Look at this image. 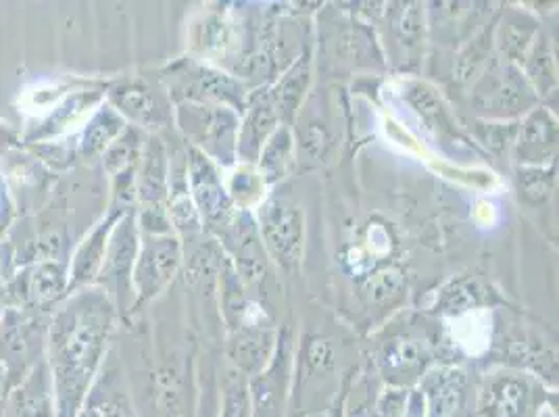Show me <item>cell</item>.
Instances as JSON below:
<instances>
[{
  "label": "cell",
  "mask_w": 559,
  "mask_h": 417,
  "mask_svg": "<svg viewBox=\"0 0 559 417\" xmlns=\"http://www.w3.org/2000/svg\"><path fill=\"white\" fill-rule=\"evenodd\" d=\"M7 305L52 313L70 297V265L59 259H40L4 286Z\"/></svg>",
  "instance_id": "3"
},
{
  "label": "cell",
  "mask_w": 559,
  "mask_h": 417,
  "mask_svg": "<svg viewBox=\"0 0 559 417\" xmlns=\"http://www.w3.org/2000/svg\"><path fill=\"white\" fill-rule=\"evenodd\" d=\"M116 322L105 288L71 293L48 322L47 364L55 382L57 417H75L93 389Z\"/></svg>",
  "instance_id": "1"
},
{
  "label": "cell",
  "mask_w": 559,
  "mask_h": 417,
  "mask_svg": "<svg viewBox=\"0 0 559 417\" xmlns=\"http://www.w3.org/2000/svg\"><path fill=\"white\" fill-rule=\"evenodd\" d=\"M558 128L547 111H535L522 123L515 144L518 159L522 163H533L538 167L543 162H549L556 153Z\"/></svg>",
  "instance_id": "16"
},
{
  "label": "cell",
  "mask_w": 559,
  "mask_h": 417,
  "mask_svg": "<svg viewBox=\"0 0 559 417\" xmlns=\"http://www.w3.org/2000/svg\"><path fill=\"white\" fill-rule=\"evenodd\" d=\"M309 80V68L307 61L297 63L293 70L288 71L278 82V86L270 94V103L276 111V116H293L297 105L304 98L305 88Z\"/></svg>",
  "instance_id": "23"
},
{
  "label": "cell",
  "mask_w": 559,
  "mask_h": 417,
  "mask_svg": "<svg viewBox=\"0 0 559 417\" xmlns=\"http://www.w3.org/2000/svg\"><path fill=\"white\" fill-rule=\"evenodd\" d=\"M403 286V274L399 270H382L373 274L372 278L366 284V295L372 302H382L391 297H395L399 288Z\"/></svg>",
  "instance_id": "29"
},
{
  "label": "cell",
  "mask_w": 559,
  "mask_h": 417,
  "mask_svg": "<svg viewBox=\"0 0 559 417\" xmlns=\"http://www.w3.org/2000/svg\"><path fill=\"white\" fill-rule=\"evenodd\" d=\"M2 309H4V305L0 301V320H2Z\"/></svg>",
  "instance_id": "37"
},
{
  "label": "cell",
  "mask_w": 559,
  "mask_h": 417,
  "mask_svg": "<svg viewBox=\"0 0 559 417\" xmlns=\"http://www.w3.org/2000/svg\"><path fill=\"white\" fill-rule=\"evenodd\" d=\"M538 407L540 391L522 373H492L478 398V414L483 417H538Z\"/></svg>",
  "instance_id": "6"
},
{
  "label": "cell",
  "mask_w": 559,
  "mask_h": 417,
  "mask_svg": "<svg viewBox=\"0 0 559 417\" xmlns=\"http://www.w3.org/2000/svg\"><path fill=\"white\" fill-rule=\"evenodd\" d=\"M50 313L4 307L0 320V364L7 370V389L11 391L27 371L47 359V336Z\"/></svg>",
  "instance_id": "2"
},
{
  "label": "cell",
  "mask_w": 559,
  "mask_h": 417,
  "mask_svg": "<svg viewBox=\"0 0 559 417\" xmlns=\"http://www.w3.org/2000/svg\"><path fill=\"white\" fill-rule=\"evenodd\" d=\"M182 263V245L174 234H140L139 255L132 270L136 299L132 309L153 301L174 279Z\"/></svg>",
  "instance_id": "4"
},
{
  "label": "cell",
  "mask_w": 559,
  "mask_h": 417,
  "mask_svg": "<svg viewBox=\"0 0 559 417\" xmlns=\"http://www.w3.org/2000/svg\"><path fill=\"white\" fill-rule=\"evenodd\" d=\"M421 394L428 417H472L467 409L466 373L457 368H441L426 373Z\"/></svg>",
  "instance_id": "13"
},
{
  "label": "cell",
  "mask_w": 559,
  "mask_h": 417,
  "mask_svg": "<svg viewBox=\"0 0 559 417\" xmlns=\"http://www.w3.org/2000/svg\"><path fill=\"white\" fill-rule=\"evenodd\" d=\"M474 302H476V297H474V293H469V288H466L464 284H453L451 288L444 290L441 305H443V311L462 313V311L469 309Z\"/></svg>",
  "instance_id": "31"
},
{
  "label": "cell",
  "mask_w": 559,
  "mask_h": 417,
  "mask_svg": "<svg viewBox=\"0 0 559 417\" xmlns=\"http://www.w3.org/2000/svg\"><path fill=\"white\" fill-rule=\"evenodd\" d=\"M0 417H57L55 382L47 359L27 371L24 380L7 393Z\"/></svg>",
  "instance_id": "8"
},
{
  "label": "cell",
  "mask_w": 559,
  "mask_h": 417,
  "mask_svg": "<svg viewBox=\"0 0 559 417\" xmlns=\"http://www.w3.org/2000/svg\"><path fill=\"white\" fill-rule=\"evenodd\" d=\"M13 249L0 242V290H4V286L13 278Z\"/></svg>",
  "instance_id": "33"
},
{
  "label": "cell",
  "mask_w": 559,
  "mask_h": 417,
  "mask_svg": "<svg viewBox=\"0 0 559 417\" xmlns=\"http://www.w3.org/2000/svg\"><path fill=\"white\" fill-rule=\"evenodd\" d=\"M190 182L194 201L211 228L226 226L233 215V201L219 182L213 165L201 151H190Z\"/></svg>",
  "instance_id": "14"
},
{
  "label": "cell",
  "mask_w": 559,
  "mask_h": 417,
  "mask_svg": "<svg viewBox=\"0 0 559 417\" xmlns=\"http://www.w3.org/2000/svg\"><path fill=\"white\" fill-rule=\"evenodd\" d=\"M276 121H278V116H276L272 103L270 100L259 103L251 109V114L245 121L240 140L236 142V153L245 162H255L263 144L276 132Z\"/></svg>",
  "instance_id": "18"
},
{
  "label": "cell",
  "mask_w": 559,
  "mask_h": 417,
  "mask_svg": "<svg viewBox=\"0 0 559 417\" xmlns=\"http://www.w3.org/2000/svg\"><path fill=\"white\" fill-rule=\"evenodd\" d=\"M180 121L197 144L205 148L213 157H222L224 162H233L236 151V132L238 121L226 107H205V105H182Z\"/></svg>",
  "instance_id": "7"
},
{
  "label": "cell",
  "mask_w": 559,
  "mask_h": 417,
  "mask_svg": "<svg viewBox=\"0 0 559 417\" xmlns=\"http://www.w3.org/2000/svg\"><path fill=\"white\" fill-rule=\"evenodd\" d=\"M128 128L123 117L117 114L111 105H103L96 109V114L91 117V121L84 128V134L80 140V155L86 162L100 159L103 153L116 142L121 132Z\"/></svg>",
  "instance_id": "17"
},
{
  "label": "cell",
  "mask_w": 559,
  "mask_h": 417,
  "mask_svg": "<svg viewBox=\"0 0 559 417\" xmlns=\"http://www.w3.org/2000/svg\"><path fill=\"white\" fill-rule=\"evenodd\" d=\"M142 134H140L136 128H126L121 132V136L103 153V165H105V171L116 178L123 171H130V169H136L139 165L140 153H142Z\"/></svg>",
  "instance_id": "22"
},
{
  "label": "cell",
  "mask_w": 559,
  "mask_h": 417,
  "mask_svg": "<svg viewBox=\"0 0 559 417\" xmlns=\"http://www.w3.org/2000/svg\"><path fill=\"white\" fill-rule=\"evenodd\" d=\"M272 334L263 330H242L234 338L233 357L245 370H253L259 364L267 361L272 350Z\"/></svg>",
  "instance_id": "25"
},
{
  "label": "cell",
  "mask_w": 559,
  "mask_h": 417,
  "mask_svg": "<svg viewBox=\"0 0 559 417\" xmlns=\"http://www.w3.org/2000/svg\"><path fill=\"white\" fill-rule=\"evenodd\" d=\"M130 211L132 208L114 205L109 215L103 222H98L94 226L93 233L88 234L84 238V242L78 247L73 261L70 263V295L75 290H82V288L91 286L94 279L98 278L100 267L105 263V253H107L111 230L119 222V217H123Z\"/></svg>",
  "instance_id": "12"
},
{
  "label": "cell",
  "mask_w": 559,
  "mask_h": 417,
  "mask_svg": "<svg viewBox=\"0 0 559 417\" xmlns=\"http://www.w3.org/2000/svg\"><path fill=\"white\" fill-rule=\"evenodd\" d=\"M309 359H311V364H316V366L326 364L328 359H330V348H328L326 343L313 341V345L309 347Z\"/></svg>",
  "instance_id": "34"
},
{
  "label": "cell",
  "mask_w": 559,
  "mask_h": 417,
  "mask_svg": "<svg viewBox=\"0 0 559 417\" xmlns=\"http://www.w3.org/2000/svg\"><path fill=\"white\" fill-rule=\"evenodd\" d=\"M259 224L270 253L288 272L304 259L305 222L301 208L280 199L267 201L259 211Z\"/></svg>",
  "instance_id": "5"
},
{
  "label": "cell",
  "mask_w": 559,
  "mask_h": 417,
  "mask_svg": "<svg viewBox=\"0 0 559 417\" xmlns=\"http://www.w3.org/2000/svg\"><path fill=\"white\" fill-rule=\"evenodd\" d=\"M474 100L478 111L487 116L510 117L531 107L535 96L520 71L501 68L487 75V80L476 88Z\"/></svg>",
  "instance_id": "9"
},
{
  "label": "cell",
  "mask_w": 559,
  "mask_h": 417,
  "mask_svg": "<svg viewBox=\"0 0 559 417\" xmlns=\"http://www.w3.org/2000/svg\"><path fill=\"white\" fill-rule=\"evenodd\" d=\"M75 417H136L132 412V405L128 396L114 382V378H107L105 382H98L91 389L82 409Z\"/></svg>",
  "instance_id": "20"
},
{
  "label": "cell",
  "mask_w": 559,
  "mask_h": 417,
  "mask_svg": "<svg viewBox=\"0 0 559 417\" xmlns=\"http://www.w3.org/2000/svg\"><path fill=\"white\" fill-rule=\"evenodd\" d=\"M109 105L123 121H132L142 128H159L167 119L159 96L140 78H126L109 88Z\"/></svg>",
  "instance_id": "11"
},
{
  "label": "cell",
  "mask_w": 559,
  "mask_h": 417,
  "mask_svg": "<svg viewBox=\"0 0 559 417\" xmlns=\"http://www.w3.org/2000/svg\"><path fill=\"white\" fill-rule=\"evenodd\" d=\"M259 190H261V176L255 174L253 169L245 167L240 171H236L233 182L234 201L240 205H251L253 201L259 199Z\"/></svg>",
  "instance_id": "30"
},
{
  "label": "cell",
  "mask_w": 559,
  "mask_h": 417,
  "mask_svg": "<svg viewBox=\"0 0 559 417\" xmlns=\"http://www.w3.org/2000/svg\"><path fill=\"white\" fill-rule=\"evenodd\" d=\"M169 165L165 146L157 136L144 140L136 165V199L140 208H164L169 192Z\"/></svg>",
  "instance_id": "15"
},
{
  "label": "cell",
  "mask_w": 559,
  "mask_h": 417,
  "mask_svg": "<svg viewBox=\"0 0 559 417\" xmlns=\"http://www.w3.org/2000/svg\"><path fill=\"white\" fill-rule=\"evenodd\" d=\"M139 247V222H136V213L130 211L123 217H119V222L111 230L105 263L100 267L98 278L111 282L117 293H126L132 286V270L136 263Z\"/></svg>",
  "instance_id": "10"
},
{
  "label": "cell",
  "mask_w": 559,
  "mask_h": 417,
  "mask_svg": "<svg viewBox=\"0 0 559 417\" xmlns=\"http://www.w3.org/2000/svg\"><path fill=\"white\" fill-rule=\"evenodd\" d=\"M15 134H13V130L0 119V153H4V151H9L11 146H15Z\"/></svg>",
  "instance_id": "35"
},
{
  "label": "cell",
  "mask_w": 559,
  "mask_h": 417,
  "mask_svg": "<svg viewBox=\"0 0 559 417\" xmlns=\"http://www.w3.org/2000/svg\"><path fill=\"white\" fill-rule=\"evenodd\" d=\"M7 393H9V389H7V370H4V366L0 364V407H2V403H4Z\"/></svg>",
  "instance_id": "36"
},
{
  "label": "cell",
  "mask_w": 559,
  "mask_h": 417,
  "mask_svg": "<svg viewBox=\"0 0 559 417\" xmlns=\"http://www.w3.org/2000/svg\"><path fill=\"white\" fill-rule=\"evenodd\" d=\"M222 417H251L249 386L242 378H234L224 394V414Z\"/></svg>",
  "instance_id": "28"
},
{
  "label": "cell",
  "mask_w": 559,
  "mask_h": 417,
  "mask_svg": "<svg viewBox=\"0 0 559 417\" xmlns=\"http://www.w3.org/2000/svg\"><path fill=\"white\" fill-rule=\"evenodd\" d=\"M520 196L528 203H540L551 194L554 188V178L551 169H540V167H531L520 171Z\"/></svg>",
  "instance_id": "26"
},
{
  "label": "cell",
  "mask_w": 559,
  "mask_h": 417,
  "mask_svg": "<svg viewBox=\"0 0 559 417\" xmlns=\"http://www.w3.org/2000/svg\"><path fill=\"white\" fill-rule=\"evenodd\" d=\"M100 100V93H78L70 96L61 107L55 109V114L48 117L47 121L40 126V130H36V134L32 140H45L50 136H57L59 132H63L70 126L73 119L82 116L86 109H91Z\"/></svg>",
  "instance_id": "24"
},
{
  "label": "cell",
  "mask_w": 559,
  "mask_h": 417,
  "mask_svg": "<svg viewBox=\"0 0 559 417\" xmlns=\"http://www.w3.org/2000/svg\"><path fill=\"white\" fill-rule=\"evenodd\" d=\"M330 139H328L326 128L320 123H309L307 130H304V151L307 155L320 159L326 155Z\"/></svg>",
  "instance_id": "32"
},
{
  "label": "cell",
  "mask_w": 559,
  "mask_h": 417,
  "mask_svg": "<svg viewBox=\"0 0 559 417\" xmlns=\"http://www.w3.org/2000/svg\"><path fill=\"white\" fill-rule=\"evenodd\" d=\"M426 357H428V350L421 341L401 336L384 347L380 364L386 378L391 376L395 382H401L403 376H414L416 371L421 370L426 364Z\"/></svg>",
  "instance_id": "19"
},
{
  "label": "cell",
  "mask_w": 559,
  "mask_h": 417,
  "mask_svg": "<svg viewBox=\"0 0 559 417\" xmlns=\"http://www.w3.org/2000/svg\"><path fill=\"white\" fill-rule=\"evenodd\" d=\"M290 151H293V139L290 132L282 126L261 148L259 157V176L263 182L274 184L286 176L288 162H290Z\"/></svg>",
  "instance_id": "21"
},
{
  "label": "cell",
  "mask_w": 559,
  "mask_h": 417,
  "mask_svg": "<svg viewBox=\"0 0 559 417\" xmlns=\"http://www.w3.org/2000/svg\"><path fill=\"white\" fill-rule=\"evenodd\" d=\"M533 29H528L526 25L520 22H512V24L503 25L501 29V48L503 52L512 59V61H520L526 57L528 48H531V40H533Z\"/></svg>",
  "instance_id": "27"
}]
</instances>
